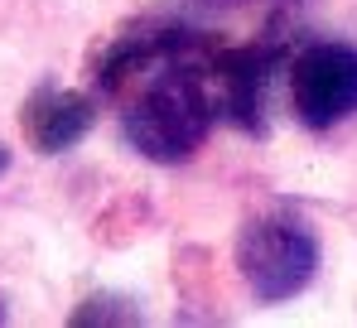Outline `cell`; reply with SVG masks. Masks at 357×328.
I'll list each match as a JSON object with an SVG mask.
<instances>
[{
	"label": "cell",
	"instance_id": "ba28073f",
	"mask_svg": "<svg viewBox=\"0 0 357 328\" xmlns=\"http://www.w3.org/2000/svg\"><path fill=\"white\" fill-rule=\"evenodd\" d=\"M0 324H5V304H0Z\"/></svg>",
	"mask_w": 357,
	"mask_h": 328
},
{
	"label": "cell",
	"instance_id": "7a4b0ae2",
	"mask_svg": "<svg viewBox=\"0 0 357 328\" xmlns=\"http://www.w3.org/2000/svg\"><path fill=\"white\" fill-rule=\"evenodd\" d=\"M324 246L314 222L295 208H266L237 232V271L261 304H285L319 275Z\"/></svg>",
	"mask_w": 357,
	"mask_h": 328
},
{
	"label": "cell",
	"instance_id": "5b68a950",
	"mask_svg": "<svg viewBox=\"0 0 357 328\" xmlns=\"http://www.w3.org/2000/svg\"><path fill=\"white\" fill-rule=\"evenodd\" d=\"M92 121H97L92 97L63 87V82H54V77H44V82L24 97V107H20L24 140H29L34 150H44V155H63V150H73V145L92 131Z\"/></svg>",
	"mask_w": 357,
	"mask_h": 328
},
{
	"label": "cell",
	"instance_id": "3957f363",
	"mask_svg": "<svg viewBox=\"0 0 357 328\" xmlns=\"http://www.w3.org/2000/svg\"><path fill=\"white\" fill-rule=\"evenodd\" d=\"M290 107L309 131H333L357 116V44L319 39L290 63Z\"/></svg>",
	"mask_w": 357,
	"mask_h": 328
},
{
	"label": "cell",
	"instance_id": "52a82bcc",
	"mask_svg": "<svg viewBox=\"0 0 357 328\" xmlns=\"http://www.w3.org/2000/svg\"><path fill=\"white\" fill-rule=\"evenodd\" d=\"M5 169H10V145L0 140V174H5Z\"/></svg>",
	"mask_w": 357,
	"mask_h": 328
},
{
	"label": "cell",
	"instance_id": "6da1fadb",
	"mask_svg": "<svg viewBox=\"0 0 357 328\" xmlns=\"http://www.w3.org/2000/svg\"><path fill=\"white\" fill-rule=\"evenodd\" d=\"M102 92L121 107V135L150 164H183L198 155L222 116L218 44L193 29L121 34L102 58Z\"/></svg>",
	"mask_w": 357,
	"mask_h": 328
},
{
	"label": "cell",
	"instance_id": "277c9868",
	"mask_svg": "<svg viewBox=\"0 0 357 328\" xmlns=\"http://www.w3.org/2000/svg\"><path fill=\"white\" fill-rule=\"evenodd\" d=\"M285 63V39H256L241 49H218V87H222V116L237 121L246 135L266 131L271 82Z\"/></svg>",
	"mask_w": 357,
	"mask_h": 328
},
{
	"label": "cell",
	"instance_id": "9c48e42d",
	"mask_svg": "<svg viewBox=\"0 0 357 328\" xmlns=\"http://www.w3.org/2000/svg\"><path fill=\"white\" fill-rule=\"evenodd\" d=\"M213 5H232V0H213Z\"/></svg>",
	"mask_w": 357,
	"mask_h": 328
},
{
	"label": "cell",
	"instance_id": "8992f818",
	"mask_svg": "<svg viewBox=\"0 0 357 328\" xmlns=\"http://www.w3.org/2000/svg\"><path fill=\"white\" fill-rule=\"evenodd\" d=\"M73 324H140V309L121 295H87L73 309Z\"/></svg>",
	"mask_w": 357,
	"mask_h": 328
}]
</instances>
